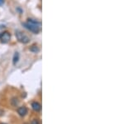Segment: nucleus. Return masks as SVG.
Here are the masks:
<instances>
[{"instance_id":"f257e3e1","label":"nucleus","mask_w":124,"mask_h":124,"mask_svg":"<svg viewBox=\"0 0 124 124\" xmlns=\"http://www.w3.org/2000/svg\"><path fill=\"white\" fill-rule=\"evenodd\" d=\"M23 26L35 34H37L41 30V23L31 19H27V23H23Z\"/></svg>"},{"instance_id":"39448f33","label":"nucleus","mask_w":124,"mask_h":124,"mask_svg":"<svg viewBox=\"0 0 124 124\" xmlns=\"http://www.w3.org/2000/svg\"><path fill=\"white\" fill-rule=\"evenodd\" d=\"M31 107H32V109L35 112H37V113H38V112H40L41 110V105L38 102H33V103H31Z\"/></svg>"},{"instance_id":"0eeeda50","label":"nucleus","mask_w":124,"mask_h":124,"mask_svg":"<svg viewBox=\"0 0 124 124\" xmlns=\"http://www.w3.org/2000/svg\"><path fill=\"white\" fill-rule=\"evenodd\" d=\"M39 48L38 47H37V46H35V45H34V46H31V48H30V51H31V52H32V53H38V52H39Z\"/></svg>"},{"instance_id":"f03ea898","label":"nucleus","mask_w":124,"mask_h":124,"mask_svg":"<svg viewBox=\"0 0 124 124\" xmlns=\"http://www.w3.org/2000/svg\"><path fill=\"white\" fill-rule=\"evenodd\" d=\"M15 34H16V37H17V39L18 40L20 43L26 44V43H28L30 42V38H29L28 36L26 35L25 33H23L22 31L17 30V31H16Z\"/></svg>"},{"instance_id":"6e6552de","label":"nucleus","mask_w":124,"mask_h":124,"mask_svg":"<svg viewBox=\"0 0 124 124\" xmlns=\"http://www.w3.org/2000/svg\"><path fill=\"white\" fill-rule=\"evenodd\" d=\"M18 103H19V102H18V99L16 98V97H13V98L11 100L12 105L14 106V107H17V105L18 104Z\"/></svg>"},{"instance_id":"9b49d317","label":"nucleus","mask_w":124,"mask_h":124,"mask_svg":"<svg viewBox=\"0 0 124 124\" xmlns=\"http://www.w3.org/2000/svg\"><path fill=\"white\" fill-rule=\"evenodd\" d=\"M5 27V26H3V25H1V26H0V29H3V28H4Z\"/></svg>"},{"instance_id":"9d476101","label":"nucleus","mask_w":124,"mask_h":124,"mask_svg":"<svg viewBox=\"0 0 124 124\" xmlns=\"http://www.w3.org/2000/svg\"><path fill=\"white\" fill-rule=\"evenodd\" d=\"M3 3V0H0V5H2Z\"/></svg>"},{"instance_id":"423d86ee","label":"nucleus","mask_w":124,"mask_h":124,"mask_svg":"<svg viewBox=\"0 0 124 124\" xmlns=\"http://www.w3.org/2000/svg\"><path fill=\"white\" fill-rule=\"evenodd\" d=\"M19 61V53H17V52H16L14 53V55H13V65H16L17 63H18Z\"/></svg>"},{"instance_id":"1a4fd4ad","label":"nucleus","mask_w":124,"mask_h":124,"mask_svg":"<svg viewBox=\"0 0 124 124\" xmlns=\"http://www.w3.org/2000/svg\"><path fill=\"white\" fill-rule=\"evenodd\" d=\"M31 124H40V122L37 119H33L32 121H31Z\"/></svg>"},{"instance_id":"7ed1b4c3","label":"nucleus","mask_w":124,"mask_h":124,"mask_svg":"<svg viewBox=\"0 0 124 124\" xmlns=\"http://www.w3.org/2000/svg\"><path fill=\"white\" fill-rule=\"evenodd\" d=\"M10 38H11V34L8 32H3L0 33V41L2 43H8L10 41Z\"/></svg>"},{"instance_id":"20e7f679","label":"nucleus","mask_w":124,"mask_h":124,"mask_svg":"<svg viewBox=\"0 0 124 124\" xmlns=\"http://www.w3.org/2000/svg\"><path fill=\"white\" fill-rule=\"evenodd\" d=\"M27 112H28V110H27V108L26 107H24V106L17 108V113H18L21 117H24V116L27 115Z\"/></svg>"},{"instance_id":"f8f14e48","label":"nucleus","mask_w":124,"mask_h":124,"mask_svg":"<svg viewBox=\"0 0 124 124\" xmlns=\"http://www.w3.org/2000/svg\"><path fill=\"white\" fill-rule=\"evenodd\" d=\"M0 124H6V123H0Z\"/></svg>"}]
</instances>
